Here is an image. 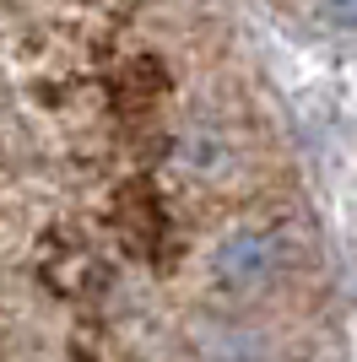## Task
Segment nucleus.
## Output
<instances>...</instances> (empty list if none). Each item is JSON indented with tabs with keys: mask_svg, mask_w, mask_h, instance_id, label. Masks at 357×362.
I'll list each match as a JSON object with an SVG mask.
<instances>
[{
	"mask_svg": "<svg viewBox=\"0 0 357 362\" xmlns=\"http://www.w3.org/2000/svg\"><path fill=\"white\" fill-rule=\"evenodd\" d=\"M282 265V238L271 227H233L211 249V281L227 292H254L266 287Z\"/></svg>",
	"mask_w": 357,
	"mask_h": 362,
	"instance_id": "f257e3e1",
	"label": "nucleus"
},
{
	"mask_svg": "<svg viewBox=\"0 0 357 362\" xmlns=\"http://www.w3.org/2000/svg\"><path fill=\"white\" fill-rule=\"evenodd\" d=\"M178 168L195 173V179H222V173H233V146L222 136H211V130H195L178 146Z\"/></svg>",
	"mask_w": 357,
	"mask_h": 362,
	"instance_id": "f03ea898",
	"label": "nucleus"
},
{
	"mask_svg": "<svg viewBox=\"0 0 357 362\" xmlns=\"http://www.w3.org/2000/svg\"><path fill=\"white\" fill-rule=\"evenodd\" d=\"M319 16H325L330 28L352 33V28H357V0H319Z\"/></svg>",
	"mask_w": 357,
	"mask_h": 362,
	"instance_id": "7ed1b4c3",
	"label": "nucleus"
}]
</instances>
